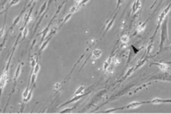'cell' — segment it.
<instances>
[{"mask_svg": "<svg viewBox=\"0 0 171 114\" xmlns=\"http://www.w3.org/2000/svg\"><path fill=\"white\" fill-rule=\"evenodd\" d=\"M161 28V34H160V45H159V51L162 49L163 45L168 41L169 35H168V19L165 18L163 23L160 25Z\"/></svg>", "mask_w": 171, "mask_h": 114, "instance_id": "6da1fadb", "label": "cell"}, {"mask_svg": "<svg viewBox=\"0 0 171 114\" xmlns=\"http://www.w3.org/2000/svg\"><path fill=\"white\" fill-rule=\"evenodd\" d=\"M170 8H171V3L170 5H168V6L166 7V8H164V9L163 10V12L161 13L160 14H159V19H158V24H157V28H156V30H155V32H154V36H153V39L152 40H154V35L156 34V33H157V31H158V29H159V28L160 27V25H161V24L163 23V21L164 20L165 18L167 17V15H168V14L170 13Z\"/></svg>", "mask_w": 171, "mask_h": 114, "instance_id": "7a4b0ae2", "label": "cell"}, {"mask_svg": "<svg viewBox=\"0 0 171 114\" xmlns=\"http://www.w3.org/2000/svg\"><path fill=\"white\" fill-rule=\"evenodd\" d=\"M7 81H8V69H6L3 71L1 77H0V98H1L2 91L6 86Z\"/></svg>", "mask_w": 171, "mask_h": 114, "instance_id": "3957f363", "label": "cell"}, {"mask_svg": "<svg viewBox=\"0 0 171 114\" xmlns=\"http://www.w3.org/2000/svg\"><path fill=\"white\" fill-rule=\"evenodd\" d=\"M151 65H157L158 67L159 68V70L162 71V72H167L168 70L170 69L169 67V65L165 62H154L152 63Z\"/></svg>", "mask_w": 171, "mask_h": 114, "instance_id": "277c9868", "label": "cell"}, {"mask_svg": "<svg viewBox=\"0 0 171 114\" xmlns=\"http://www.w3.org/2000/svg\"><path fill=\"white\" fill-rule=\"evenodd\" d=\"M148 103H150V102H132L131 103L128 104L124 107L128 108V109H130V108H137L139 106H142L143 104H148Z\"/></svg>", "mask_w": 171, "mask_h": 114, "instance_id": "5b68a950", "label": "cell"}, {"mask_svg": "<svg viewBox=\"0 0 171 114\" xmlns=\"http://www.w3.org/2000/svg\"><path fill=\"white\" fill-rule=\"evenodd\" d=\"M154 79L156 80H160V81H171V76L167 74L166 72H163V74H160L158 76H154Z\"/></svg>", "mask_w": 171, "mask_h": 114, "instance_id": "8992f818", "label": "cell"}, {"mask_svg": "<svg viewBox=\"0 0 171 114\" xmlns=\"http://www.w3.org/2000/svg\"><path fill=\"white\" fill-rule=\"evenodd\" d=\"M150 103H153V104L171 103V99H159V98H155V99H153V100L150 102Z\"/></svg>", "mask_w": 171, "mask_h": 114, "instance_id": "52a82bcc", "label": "cell"}, {"mask_svg": "<svg viewBox=\"0 0 171 114\" xmlns=\"http://www.w3.org/2000/svg\"><path fill=\"white\" fill-rule=\"evenodd\" d=\"M101 56V50L100 49H95L92 52V60H96V59L100 58Z\"/></svg>", "mask_w": 171, "mask_h": 114, "instance_id": "ba28073f", "label": "cell"}, {"mask_svg": "<svg viewBox=\"0 0 171 114\" xmlns=\"http://www.w3.org/2000/svg\"><path fill=\"white\" fill-rule=\"evenodd\" d=\"M83 95H84V94H82V95H79V96H74V97H72L71 99H70V100H69L68 102H65V103H64V104L62 105V106H65V105L69 104V103H70V102H76V101H79L80 99L82 98Z\"/></svg>", "mask_w": 171, "mask_h": 114, "instance_id": "9c48e42d", "label": "cell"}, {"mask_svg": "<svg viewBox=\"0 0 171 114\" xmlns=\"http://www.w3.org/2000/svg\"><path fill=\"white\" fill-rule=\"evenodd\" d=\"M146 25H147V22H143V23H141L139 26L137 27V32L138 33H143V31L146 29Z\"/></svg>", "mask_w": 171, "mask_h": 114, "instance_id": "30bf717a", "label": "cell"}, {"mask_svg": "<svg viewBox=\"0 0 171 114\" xmlns=\"http://www.w3.org/2000/svg\"><path fill=\"white\" fill-rule=\"evenodd\" d=\"M85 91V86H80L79 87L76 89V91L74 93V96H79V95H82L83 92Z\"/></svg>", "mask_w": 171, "mask_h": 114, "instance_id": "8fae6325", "label": "cell"}, {"mask_svg": "<svg viewBox=\"0 0 171 114\" xmlns=\"http://www.w3.org/2000/svg\"><path fill=\"white\" fill-rule=\"evenodd\" d=\"M111 61H112V57L110 56V57H108L107 60L104 62V63H103V71H107V68H108L109 65H111Z\"/></svg>", "mask_w": 171, "mask_h": 114, "instance_id": "7c38bea8", "label": "cell"}, {"mask_svg": "<svg viewBox=\"0 0 171 114\" xmlns=\"http://www.w3.org/2000/svg\"><path fill=\"white\" fill-rule=\"evenodd\" d=\"M31 12H32V9L30 11V13L27 14V15L24 17V24H29L30 22H31V20L33 19L32 16H31Z\"/></svg>", "mask_w": 171, "mask_h": 114, "instance_id": "4fadbf2b", "label": "cell"}, {"mask_svg": "<svg viewBox=\"0 0 171 114\" xmlns=\"http://www.w3.org/2000/svg\"><path fill=\"white\" fill-rule=\"evenodd\" d=\"M80 8H81L80 4H78V3H76V4L74 5V6H72L71 8H70V14H73L74 13L77 12V11L80 9Z\"/></svg>", "mask_w": 171, "mask_h": 114, "instance_id": "5bb4252c", "label": "cell"}, {"mask_svg": "<svg viewBox=\"0 0 171 114\" xmlns=\"http://www.w3.org/2000/svg\"><path fill=\"white\" fill-rule=\"evenodd\" d=\"M120 64V60L117 58V57L114 56V57H112V61H111V65L112 66H116V65H119Z\"/></svg>", "mask_w": 171, "mask_h": 114, "instance_id": "9a60e30c", "label": "cell"}, {"mask_svg": "<svg viewBox=\"0 0 171 114\" xmlns=\"http://www.w3.org/2000/svg\"><path fill=\"white\" fill-rule=\"evenodd\" d=\"M153 49H154V40H151V42L148 44V47H147V50H146V53L147 55H149L151 52H152Z\"/></svg>", "mask_w": 171, "mask_h": 114, "instance_id": "2e32d148", "label": "cell"}, {"mask_svg": "<svg viewBox=\"0 0 171 114\" xmlns=\"http://www.w3.org/2000/svg\"><path fill=\"white\" fill-rule=\"evenodd\" d=\"M113 24H114V19L107 20V22L106 23V27H107V28H106V31L109 30V29L112 28V25H113Z\"/></svg>", "mask_w": 171, "mask_h": 114, "instance_id": "e0dca14e", "label": "cell"}, {"mask_svg": "<svg viewBox=\"0 0 171 114\" xmlns=\"http://www.w3.org/2000/svg\"><path fill=\"white\" fill-rule=\"evenodd\" d=\"M21 67L22 65H19V66L17 67V70H16L15 71V74H14V80L16 81L18 79V77L19 76V75H20V72H21Z\"/></svg>", "mask_w": 171, "mask_h": 114, "instance_id": "ac0fdd59", "label": "cell"}, {"mask_svg": "<svg viewBox=\"0 0 171 114\" xmlns=\"http://www.w3.org/2000/svg\"><path fill=\"white\" fill-rule=\"evenodd\" d=\"M120 41L123 44H127L129 41V35L128 34H124V35L121 36L120 38Z\"/></svg>", "mask_w": 171, "mask_h": 114, "instance_id": "d6986e66", "label": "cell"}, {"mask_svg": "<svg viewBox=\"0 0 171 114\" xmlns=\"http://www.w3.org/2000/svg\"><path fill=\"white\" fill-rule=\"evenodd\" d=\"M39 69H40V65H39V64H36L35 66L33 68V74L34 75H37L38 73H39Z\"/></svg>", "mask_w": 171, "mask_h": 114, "instance_id": "ffe728a7", "label": "cell"}, {"mask_svg": "<svg viewBox=\"0 0 171 114\" xmlns=\"http://www.w3.org/2000/svg\"><path fill=\"white\" fill-rule=\"evenodd\" d=\"M32 95H33V90H30V92H29L28 96H27V97L25 99H23V103H25V102H28L30 101V99L32 98Z\"/></svg>", "mask_w": 171, "mask_h": 114, "instance_id": "44dd1931", "label": "cell"}, {"mask_svg": "<svg viewBox=\"0 0 171 114\" xmlns=\"http://www.w3.org/2000/svg\"><path fill=\"white\" fill-rule=\"evenodd\" d=\"M145 61H146V59H143V60H139V61L138 62L137 65H136V66H135V70H136V69H138V68H140V67L142 66V65H144Z\"/></svg>", "mask_w": 171, "mask_h": 114, "instance_id": "7402d4cb", "label": "cell"}, {"mask_svg": "<svg viewBox=\"0 0 171 114\" xmlns=\"http://www.w3.org/2000/svg\"><path fill=\"white\" fill-rule=\"evenodd\" d=\"M30 88H29V86L28 87L26 88V89H25V91H23V95H22V97H23V99H25L27 97V96H28V94H29V92H30Z\"/></svg>", "mask_w": 171, "mask_h": 114, "instance_id": "603a6c76", "label": "cell"}, {"mask_svg": "<svg viewBox=\"0 0 171 114\" xmlns=\"http://www.w3.org/2000/svg\"><path fill=\"white\" fill-rule=\"evenodd\" d=\"M49 42H50V40H46V41H45V42H44V43H43V45H41V48H40V50H41V51H42V50H44V49H45V48L47 47V45H48Z\"/></svg>", "mask_w": 171, "mask_h": 114, "instance_id": "cb8c5ba5", "label": "cell"}, {"mask_svg": "<svg viewBox=\"0 0 171 114\" xmlns=\"http://www.w3.org/2000/svg\"><path fill=\"white\" fill-rule=\"evenodd\" d=\"M61 88V82H55V84L54 85V89L55 91H58Z\"/></svg>", "mask_w": 171, "mask_h": 114, "instance_id": "d4e9b609", "label": "cell"}, {"mask_svg": "<svg viewBox=\"0 0 171 114\" xmlns=\"http://www.w3.org/2000/svg\"><path fill=\"white\" fill-rule=\"evenodd\" d=\"M28 33H29V29L27 28V27H25L23 30V33H22V34H23V39H24L27 35H28Z\"/></svg>", "mask_w": 171, "mask_h": 114, "instance_id": "484cf974", "label": "cell"}, {"mask_svg": "<svg viewBox=\"0 0 171 114\" xmlns=\"http://www.w3.org/2000/svg\"><path fill=\"white\" fill-rule=\"evenodd\" d=\"M19 1H20V0H11L10 3H9V5H8V6L11 7V6H14V5L18 4V3H19Z\"/></svg>", "mask_w": 171, "mask_h": 114, "instance_id": "4316f807", "label": "cell"}, {"mask_svg": "<svg viewBox=\"0 0 171 114\" xmlns=\"http://www.w3.org/2000/svg\"><path fill=\"white\" fill-rule=\"evenodd\" d=\"M71 17H72V14H67V15L65 17V19H63V22H62V24H64V23H65V22H67V21H68V20L70 19Z\"/></svg>", "mask_w": 171, "mask_h": 114, "instance_id": "83f0119b", "label": "cell"}, {"mask_svg": "<svg viewBox=\"0 0 171 114\" xmlns=\"http://www.w3.org/2000/svg\"><path fill=\"white\" fill-rule=\"evenodd\" d=\"M113 67H114V66H112V65H109V67L107 68V72L109 73V74H112V73L113 72Z\"/></svg>", "mask_w": 171, "mask_h": 114, "instance_id": "f1b7e54d", "label": "cell"}, {"mask_svg": "<svg viewBox=\"0 0 171 114\" xmlns=\"http://www.w3.org/2000/svg\"><path fill=\"white\" fill-rule=\"evenodd\" d=\"M37 64V62H36V59L34 58V57H32L31 58V66L32 68H34L35 66V65Z\"/></svg>", "mask_w": 171, "mask_h": 114, "instance_id": "f546056e", "label": "cell"}, {"mask_svg": "<svg viewBox=\"0 0 171 114\" xmlns=\"http://www.w3.org/2000/svg\"><path fill=\"white\" fill-rule=\"evenodd\" d=\"M135 3H136V8L139 10V8H141V0H136Z\"/></svg>", "mask_w": 171, "mask_h": 114, "instance_id": "4dcf8cb0", "label": "cell"}, {"mask_svg": "<svg viewBox=\"0 0 171 114\" xmlns=\"http://www.w3.org/2000/svg\"><path fill=\"white\" fill-rule=\"evenodd\" d=\"M72 110H73V108L72 107H70V108H66V109H65V110H62V111L61 112V113H71L72 112Z\"/></svg>", "mask_w": 171, "mask_h": 114, "instance_id": "1f68e13d", "label": "cell"}, {"mask_svg": "<svg viewBox=\"0 0 171 114\" xmlns=\"http://www.w3.org/2000/svg\"><path fill=\"white\" fill-rule=\"evenodd\" d=\"M48 32H49V27H47V28H46V30H44V32L42 33V34H43L42 40H44V39H45V37L47 35V34H48Z\"/></svg>", "mask_w": 171, "mask_h": 114, "instance_id": "d6a6232c", "label": "cell"}, {"mask_svg": "<svg viewBox=\"0 0 171 114\" xmlns=\"http://www.w3.org/2000/svg\"><path fill=\"white\" fill-rule=\"evenodd\" d=\"M4 26L2 27V29H0V40H1V38L3 36V34H4Z\"/></svg>", "mask_w": 171, "mask_h": 114, "instance_id": "836d02e7", "label": "cell"}, {"mask_svg": "<svg viewBox=\"0 0 171 114\" xmlns=\"http://www.w3.org/2000/svg\"><path fill=\"white\" fill-rule=\"evenodd\" d=\"M119 108H113V109H108V110H106V111H104V113H113V112H115V111H117V110H118Z\"/></svg>", "mask_w": 171, "mask_h": 114, "instance_id": "e575fe53", "label": "cell"}, {"mask_svg": "<svg viewBox=\"0 0 171 114\" xmlns=\"http://www.w3.org/2000/svg\"><path fill=\"white\" fill-rule=\"evenodd\" d=\"M19 19H20V15H19V16H18V17L16 18L15 19H14V24H13V25H14H14H16V24H17L19 23Z\"/></svg>", "mask_w": 171, "mask_h": 114, "instance_id": "d590c367", "label": "cell"}, {"mask_svg": "<svg viewBox=\"0 0 171 114\" xmlns=\"http://www.w3.org/2000/svg\"><path fill=\"white\" fill-rule=\"evenodd\" d=\"M46 5H47V3H46V2H45V3H44L42 8H41V9H40V12H39V14H42V13L44 12V10L45 9V7H46Z\"/></svg>", "mask_w": 171, "mask_h": 114, "instance_id": "8d00e7d4", "label": "cell"}, {"mask_svg": "<svg viewBox=\"0 0 171 114\" xmlns=\"http://www.w3.org/2000/svg\"><path fill=\"white\" fill-rule=\"evenodd\" d=\"M89 2V0H81V2L80 3V6H83V5H85L86 3H87Z\"/></svg>", "mask_w": 171, "mask_h": 114, "instance_id": "74e56055", "label": "cell"}, {"mask_svg": "<svg viewBox=\"0 0 171 114\" xmlns=\"http://www.w3.org/2000/svg\"><path fill=\"white\" fill-rule=\"evenodd\" d=\"M123 0H118V2H117V8L120 6V5H121V3H123Z\"/></svg>", "mask_w": 171, "mask_h": 114, "instance_id": "f35d334b", "label": "cell"}, {"mask_svg": "<svg viewBox=\"0 0 171 114\" xmlns=\"http://www.w3.org/2000/svg\"><path fill=\"white\" fill-rule=\"evenodd\" d=\"M81 2V0H76V3H78V4H80Z\"/></svg>", "mask_w": 171, "mask_h": 114, "instance_id": "ab89813d", "label": "cell"}, {"mask_svg": "<svg viewBox=\"0 0 171 114\" xmlns=\"http://www.w3.org/2000/svg\"><path fill=\"white\" fill-rule=\"evenodd\" d=\"M167 49H169V50H171V45H170V46H169L168 48H167Z\"/></svg>", "mask_w": 171, "mask_h": 114, "instance_id": "60d3db41", "label": "cell"}, {"mask_svg": "<svg viewBox=\"0 0 171 114\" xmlns=\"http://www.w3.org/2000/svg\"><path fill=\"white\" fill-rule=\"evenodd\" d=\"M34 0H31V3H32V2H34Z\"/></svg>", "mask_w": 171, "mask_h": 114, "instance_id": "b9f144b4", "label": "cell"}]
</instances>
